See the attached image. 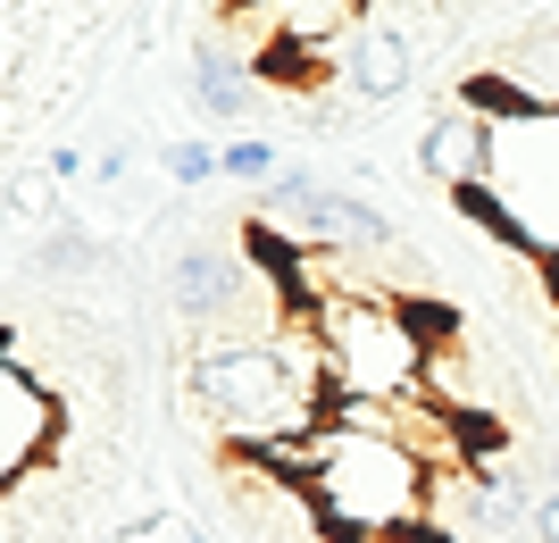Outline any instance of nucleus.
I'll return each mask as SVG.
<instances>
[{
    "label": "nucleus",
    "mask_w": 559,
    "mask_h": 543,
    "mask_svg": "<svg viewBox=\"0 0 559 543\" xmlns=\"http://www.w3.org/2000/svg\"><path fill=\"white\" fill-rule=\"evenodd\" d=\"M267 469L301 476L318 501L326 543H409L435 519V469L393 435H359V426H318L293 451H259Z\"/></svg>",
    "instance_id": "f257e3e1"
},
{
    "label": "nucleus",
    "mask_w": 559,
    "mask_h": 543,
    "mask_svg": "<svg viewBox=\"0 0 559 543\" xmlns=\"http://www.w3.org/2000/svg\"><path fill=\"white\" fill-rule=\"evenodd\" d=\"M326 352V402H409L426 393L435 327L401 293H326L301 309Z\"/></svg>",
    "instance_id": "f03ea898"
},
{
    "label": "nucleus",
    "mask_w": 559,
    "mask_h": 543,
    "mask_svg": "<svg viewBox=\"0 0 559 543\" xmlns=\"http://www.w3.org/2000/svg\"><path fill=\"white\" fill-rule=\"evenodd\" d=\"M50 444H59V393L9 352L0 359V476H9V494L50 460Z\"/></svg>",
    "instance_id": "7ed1b4c3"
},
{
    "label": "nucleus",
    "mask_w": 559,
    "mask_h": 543,
    "mask_svg": "<svg viewBox=\"0 0 559 543\" xmlns=\"http://www.w3.org/2000/svg\"><path fill=\"white\" fill-rule=\"evenodd\" d=\"M418 176H435V185H451V192L492 185V176H501V126H492L485 109L451 101L443 118L418 134Z\"/></svg>",
    "instance_id": "20e7f679"
},
{
    "label": "nucleus",
    "mask_w": 559,
    "mask_h": 543,
    "mask_svg": "<svg viewBox=\"0 0 559 543\" xmlns=\"http://www.w3.org/2000/svg\"><path fill=\"white\" fill-rule=\"evenodd\" d=\"M418 59L426 50L384 34V25H350L343 43H334V84L350 93V109H384V101H401L418 84Z\"/></svg>",
    "instance_id": "39448f33"
},
{
    "label": "nucleus",
    "mask_w": 559,
    "mask_h": 543,
    "mask_svg": "<svg viewBox=\"0 0 559 543\" xmlns=\"http://www.w3.org/2000/svg\"><path fill=\"white\" fill-rule=\"evenodd\" d=\"M192 109L210 126H234V134H251V118L267 109V84H259V68L242 59V50H226L210 34V43L192 50Z\"/></svg>",
    "instance_id": "423d86ee"
},
{
    "label": "nucleus",
    "mask_w": 559,
    "mask_h": 543,
    "mask_svg": "<svg viewBox=\"0 0 559 543\" xmlns=\"http://www.w3.org/2000/svg\"><path fill=\"white\" fill-rule=\"evenodd\" d=\"M451 17V0H359V25H384V34H401V43H435Z\"/></svg>",
    "instance_id": "0eeeda50"
},
{
    "label": "nucleus",
    "mask_w": 559,
    "mask_h": 543,
    "mask_svg": "<svg viewBox=\"0 0 559 543\" xmlns=\"http://www.w3.org/2000/svg\"><path fill=\"white\" fill-rule=\"evenodd\" d=\"M34 268H43V276H93V268H100V243L84 235V226H50V235L34 243Z\"/></svg>",
    "instance_id": "6e6552de"
},
{
    "label": "nucleus",
    "mask_w": 559,
    "mask_h": 543,
    "mask_svg": "<svg viewBox=\"0 0 559 543\" xmlns=\"http://www.w3.org/2000/svg\"><path fill=\"white\" fill-rule=\"evenodd\" d=\"M284 167H293V160H284V142H267V134H234L226 142V176H234V185H259V192H267Z\"/></svg>",
    "instance_id": "1a4fd4ad"
},
{
    "label": "nucleus",
    "mask_w": 559,
    "mask_h": 543,
    "mask_svg": "<svg viewBox=\"0 0 559 543\" xmlns=\"http://www.w3.org/2000/svg\"><path fill=\"white\" fill-rule=\"evenodd\" d=\"M159 167L176 176V185H217V176H226V142H192V134H176V142H159Z\"/></svg>",
    "instance_id": "9d476101"
},
{
    "label": "nucleus",
    "mask_w": 559,
    "mask_h": 543,
    "mask_svg": "<svg viewBox=\"0 0 559 543\" xmlns=\"http://www.w3.org/2000/svg\"><path fill=\"white\" fill-rule=\"evenodd\" d=\"M50 176H59V185H84V176H93V151H84V142H50Z\"/></svg>",
    "instance_id": "9b49d317"
},
{
    "label": "nucleus",
    "mask_w": 559,
    "mask_h": 543,
    "mask_svg": "<svg viewBox=\"0 0 559 543\" xmlns=\"http://www.w3.org/2000/svg\"><path fill=\"white\" fill-rule=\"evenodd\" d=\"M535 543H559V485L535 501Z\"/></svg>",
    "instance_id": "f8f14e48"
},
{
    "label": "nucleus",
    "mask_w": 559,
    "mask_h": 543,
    "mask_svg": "<svg viewBox=\"0 0 559 543\" xmlns=\"http://www.w3.org/2000/svg\"><path fill=\"white\" fill-rule=\"evenodd\" d=\"M551 485H559V444H551Z\"/></svg>",
    "instance_id": "ddd939ff"
}]
</instances>
